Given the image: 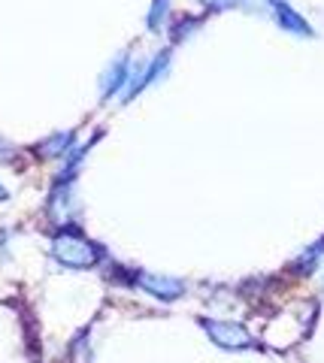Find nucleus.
<instances>
[{"label":"nucleus","instance_id":"1","mask_svg":"<svg viewBox=\"0 0 324 363\" xmlns=\"http://www.w3.org/2000/svg\"><path fill=\"white\" fill-rule=\"evenodd\" d=\"M52 257L70 269H91L100 260V248L76 227H64L52 236Z\"/></svg>","mask_w":324,"mask_h":363},{"label":"nucleus","instance_id":"2","mask_svg":"<svg viewBox=\"0 0 324 363\" xmlns=\"http://www.w3.org/2000/svg\"><path fill=\"white\" fill-rule=\"evenodd\" d=\"M200 327L206 330V336L212 339V342H216L218 348H225V351H245V348L258 345L255 336L237 321H225V318H200Z\"/></svg>","mask_w":324,"mask_h":363},{"label":"nucleus","instance_id":"3","mask_svg":"<svg viewBox=\"0 0 324 363\" xmlns=\"http://www.w3.org/2000/svg\"><path fill=\"white\" fill-rule=\"evenodd\" d=\"M137 285L158 300H179L185 294V281L170 276H152V272H137Z\"/></svg>","mask_w":324,"mask_h":363},{"label":"nucleus","instance_id":"4","mask_svg":"<svg viewBox=\"0 0 324 363\" xmlns=\"http://www.w3.org/2000/svg\"><path fill=\"white\" fill-rule=\"evenodd\" d=\"M49 212H52V218L55 224H73V188H70V182L67 185H55L52 191V200H49Z\"/></svg>","mask_w":324,"mask_h":363},{"label":"nucleus","instance_id":"5","mask_svg":"<svg viewBox=\"0 0 324 363\" xmlns=\"http://www.w3.org/2000/svg\"><path fill=\"white\" fill-rule=\"evenodd\" d=\"M130 58H118V61H113L109 64V70L104 73V82H100V91H104V97H109V94H116V91L121 88V85H128V79H130Z\"/></svg>","mask_w":324,"mask_h":363},{"label":"nucleus","instance_id":"6","mask_svg":"<svg viewBox=\"0 0 324 363\" xmlns=\"http://www.w3.org/2000/svg\"><path fill=\"white\" fill-rule=\"evenodd\" d=\"M270 6H273V13H276V18H279V25H282L285 30H291V33H303V37H309V33H312V28H309L306 21L294 13L291 6L285 4V0H270Z\"/></svg>","mask_w":324,"mask_h":363},{"label":"nucleus","instance_id":"7","mask_svg":"<svg viewBox=\"0 0 324 363\" xmlns=\"http://www.w3.org/2000/svg\"><path fill=\"white\" fill-rule=\"evenodd\" d=\"M73 133L67 130V133H55V136H49L46 143H40L37 145V155H43V157H61V155H67L73 149Z\"/></svg>","mask_w":324,"mask_h":363},{"label":"nucleus","instance_id":"8","mask_svg":"<svg viewBox=\"0 0 324 363\" xmlns=\"http://www.w3.org/2000/svg\"><path fill=\"white\" fill-rule=\"evenodd\" d=\"M164 13H167V0H155V9L149 13V28H161Z\"/></svg>","mask_w":324,"mask_h":363},{"label":"nucleus","instance_id":"9","mask_svg":"<svg viewBox=\"0 0 324 363\" xmlns=\"http://www.w3.org/2000/svg\"><path fill=\"white\" fill-rule=\"evenodd\" d=\"M206 9H233V6H242L245 0H200Z\"/></svg>","mask_w":324,"mask_h":363},{"label":"nucleus","instance_id":"10","mask_svg":"<svg viewBox=\"0 0 324 363\" xmlns=\"http://www.w3.org/2000/svg\"><path fill=\"white\" fill-rule=\"evenodd\" d=\"M0 161H4V164H13V161H16V149H13V143H6L4 136H0Z\"/></svg>","mask_w":324,"mask_h":363},{"label":"nucleus","instance_id":"11","mask_svg":"<svg viewBox=\"0 0 324 363\" xmlns=\"http://www.w3.org/2000/svg\"><path fill=\"white\" fill-rule=\"evenodd\" d=\"M6 197H9V194H6V191H4V188H0V203H4Z\"/></svg>","mask_w":324,"mask_h":363}]
</instances>
